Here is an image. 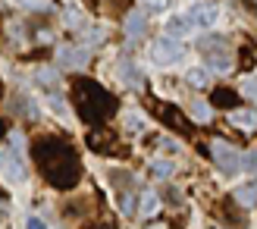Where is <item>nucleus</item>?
I'll return each mask as SVG.
<instances>
[{"instance_id": "13", "label": "nucleus", "mask_w": 257, "mask_h": 229, "mask_svg": "<svg viewBox=\"0 0 257 229\" xmlns=\"http://www.w3.org/2000/svg\"><path fill=\"white\" fill-rule=\"evenodd\" d=\"M88 145H91L94 151H107V154H113V135L110 132H100V129H94L91 135H88Z\"/></svg>"}, {"instance_id": "9", "label": "nucleus", "mask_w": 257, "mask_h": 229, "mask_svg": "<svg viewBox=\"0 0 257 229\" xmlns=\"http://www.w3.org/2000/svg\"><path fill=\"white\" fill-rule=\"evenodd\" d=\"M148 32V16L141 10H128V16H125V35L132 38V41H138V38H145Z\"/></svg>"}, {"instance_id": "8", "label": "nucleus", "mask_w": 257, "mask_h": 229, "mask_svg": "<svg viewBox=\"0 0 257 229\" xmlns=\"http://www.w3.org/2000/svg\"><path fill=\"white\" fill-rule=\"evenodd\" d=\"M157 113L163 117L166 126H173V129H179V132H188L191 129L188 120H185V113L179 110V107H173V104H157Z\"/></svg>"}, {"instance_id": "20", "label": "nucleus", "mask_w": 257, "mask_h": 229, "mask_svg": "<svg viewBox=\"0 0 257 229\" xmlns=\"http://www.w3.org/2000/svg\"><path fill=\"white\" fill-rule=\"evenodd\" d=\"M241 167H248V173H251V176H257V151H251V154L241 157Z\"/></svg>"}, {"instance_id": "24", "label": "nucleus", "mask_w": 257, "mask_h": 229, "mask_svg": "<svg viewBox=\"0 0 257 229\" xmlns=\"http://www.w3.org/2000/svg\"><path fill=\"white\" fill-rule=\"evenodd\" d=\"M22 7H32V10H47L50 4H44V0H19Z\"/></svg>"}, {"instance_id": "18", "label": "nucleus", "mask_w": 257, "mask_h": 229, "mask_svg": "<svg viewBox=\"0 0 257 229\" xmlns=\"http://www.w3.org/2000/svg\"><path fill=\"white\" fill-rule=\"evenodd\" d=\"M157 210H160V198L154 192H145L141 195V217H154Z\"/></svg>"}, {"instance_id": "16", "label": "nucleus", "mask_w": 257, "mask_h": 229, "mask_svg": "<svg viewBox=\"0 0 257 229\" xmlns=\"http://www.w3.org/2000/svg\"><path fill=\"white\" fill-rule=\"evenodd\" d=\"M235 104H238V94H235V91H229V88L213 91V107H229V110H235Z\"/></svg>"}, {"instance_id": "2", "label": "nucleus", "mask_w": 257, "mask_h": 229, "mask_svg": "<svg viewBox=\"0 0 257 229\" xmlns=\"http://www.w3.org/2000/svg\"><path fill=\"white\" fill-rule=\"evenodd\" d=\"M72 100H75V110L85 123H104L116 113V97H113L104 85H97L91 79H79L72 85Z\"/></svg>"}, {"instance_id": "11", "label": "nucleus", "mask_w": 257, "mask_h": 229, "mask_svg": "<svg viewBox=\"0 0 257 229\" xmlns=\"http://www.w3.org/2000/svg\"><path fill=\"white\" fill-rule=\"evenodd\" d=\"M229 123H232L235 129H241V132H254L257 129V113L254 110H232L229 113Z\"/></svg>"}, {"instance_id": "29", "label": "nucleus", "mask_w": 257, "mask_h": 229, "mask_svg": "<svg viewBox=\"0 0 257 229\" xmlns=\"http://www.w3.org/2000/svg\"><path fill=\"white\" fill-rule=\"evenodd\" d=\"M148 229H170L166 223H154V226H148Z\"/></svg>"}, {"instance_id": "12", "label": "nucleus", "mask_w": 257, "mask_h": 229, "mask_svg": "<svg viewBox=\"0 0 257 229\" xmlns=\"http://www.w3.org/2000/svg\"><path fill=\"white\" fill-rule=\"evenodd\" d=\"M191 29H195V25H191L188 16H173L170 22H166V38H173V41H176V38H185Z\"/></svg>"}, {"instance_id": "23", "label": "nucleus", "mask_w": 257, "mask_h": 229, "mask_svg": "<svg viewBox=\"0 0 257 229\" xmlns=\"http://www.w3.org/2000/svg\"><path fill=\"white\" fill-rule=\"evenodd\" d=\"M66 25H69V29H75V25H82V16H79L75 10H69V13H66Z\"/></svg>"}, {"instance_id": "6", "label": "nucleus", "mask_w": 257, "mask_h": 229, "mask_svg": "<svg viewBox=\"0 0 257 229\" xmlns=\"http://www.w3.org/2000/svg\"><path fill=\"white\" fill-rule=\"evenodd\" d=\"M0 173L10 182H22L25 179V160H22V145H13L7 151H0Z\"/></svg>"}, {"instance_id": "4", "label": "nucleus", "mask_w": 257, "mask_h": 229, "mask_svg": "<svg viewBox=\"0 0 257 229\" xmlns=\"http://www.w3.org/2000/svg\"><path fill=\"white\" fill-rule=\"evenodd\" d=\"M210 157L216 160V167H220L226 176L241 173V154L226 142V138H210Z\"/></svg>"}, {"instance_id": "1", "label": "nucleus", "mask_w": 257, "mask_h": 229, "mask_svg": "<svg viewBox=\"0 0 257 229\" xmlns=\"http://www.w3.org/2000/svg\"><path fill=\"white\" fill-rule=\"evenodd\" d=\"M32 157L38 163V170L44 173V179L54 188H72L82 179V163L75 148L66 145L63 138H41L32 148Z\"/></svg>"}, {"instance_id": "27", "label": "nucleus", "mask_w": 257, "mask_h": 229, "mask_svg": "<svg viewBox=\"0 0 257 229\" xmlns=\"http://www.w3.org/2000/svg\"><path fill=\"white\" fill-rule=\"evenodd\" d=\"M195 117H204V120H207V107H204V104H195Z\"/></svg>"}, {"instance_id": "22", "label": "nucleus", "mask_w": 257, "mask_h": 229, "mask_svg": "<svg viewBox=\"0 0 257 229\" xmlns=\"http://www.w3.org/2000/svg\"><path fill=\"white\" fill-rule=\"evenodd\" d=\"M119 207H122V213H132V210H135V195H128V192H125Z\"/></svg>"}, {"instance_id": "7", "label": "nucleus", "mask_w": 257, "mask_h": 229, "mask_svg": "<svg viewBox=\"0 0 257 229\" xmlns=\"http://www.w3.org/2000/svg\"><path fill=\"white\" fill-rule=\"evenodd\" d=\"M88 60H91V54H88V47H82V44H60V50H57L60 69H85Z\"/></svg>"}, {"instance_id": "28", "label": "nucleus", "mask_w": 257, "mask_h": 229, "mask_svg": "<svg viewBox=\"0 0 257 229\" xmlns=\"http://www.w3.org/2000/svg\"><path fill=\"white\" fill-rule=\"evenodd\" d=\"M245 91H248V97H257V85L248 82V85H245Z\"/></svg>"}, {"instance_id": "25", "label": "nucleus", "mask_w": 257, "mask_h": 229, "mask_svg": "<svg viewBox=\"0 0 257 229\" xmlns=\"http://www.w3.org/2000/svg\"><path fill=\"white\" fill-rule=\"evenodd\" d=\"M25 229H44V223L38 217H29V223H25Z\"/></svg>"}, {"instance_id": "30", "label": "nucleus", "mask_w": 257, "mask_h": 229, "mask_svg": "<svg viewBox=\"0 0 257 229\" xmlns=\"http://www.w3.org/2000/svg\"><path fill=\"white\" fill-rule=\"evenodd\" d=\"M4 135H7V123H4V120H0V138H4Z\"/></svg>"}, {"instance_id": "19", "label": "nucleus", "mask_w": 257, "mask_h": 229, "mask_svg": "<svg viewBox=\"0 0 257 229\" xmlns=\"http://www.w3.org/2000/svg\"><path fill=\"white\" fill-rule=\"evenodd\" d=\"M188 82L195 85V88H207V85H210V72H204V69H191V72H188Z\"/></svg>"}, {"instance_id": "5", "label": "nucleus", "mask_w": 257, "mask_h": 229, "mask_svg": "<svg viewBox=\"0 0 257 229\" xmlns=\"http://www.w3.org/2000/svg\"><path fill=\"white\" fill-rule=\"evenodd\" d=\"M182 57H185V47L179 41H173V38H160V41L151 44V60L157 66H176Z\"/></svg>"}, {"instance_id": "26", "label": "nucleus", "mask_w": 257, "mask_h": 229, "mask_svg": "<svg viewBox=\"0 0 257 229\" xmlns=\"http://www.w3.org/2000/svg\"><path fill=\"white\" fill-rule=\"evenodd\" d=\"M160 145H163V148H166V151H173V154H176V151H179V145H176V142H173V138H163V142H160Z\"/></svg>"}, {"instance_id": "21", "label": "nucleus", "mask_w": 257, "mask_h": 229, "mask_svg": "<svg viewBox=\"0 0 257 229\" xmlns=\"http://www.w3.org/2000/svg\"><path fill=\"white\" fill-rule=\"evenodd\" d=\"M145 7L151 13H166V10H170V0H145Z\"/></svg>"}, {"instance_id": "15", "label": "nucleus", "mask_w": 257, "mask_h": 229, "mask_svg": "<svg viewBox=\"0 0 257 229\" xmlns=\"http://www.w3.org/2000/svg\"><path fill=\"white\" fill-rule=\"evenodd\" d=\"M119 79H122L125 85H132V88H138V85H141V75H138V66H135V63H128V60H122V63H119Z\"/></svg>"}, {"instance_id": "31", "label": "nucleus", "mask_w": 257, "mask_h": 229, "mask_svg": "<svg viewBox=\"0 0 257 229\" xmlns=\"http://www.w3.org/2000/svg\"><path fill=\"white\" fill-rule=\"evenodd\" d=\"M0 94H4V82H0Z\"/></svg>"}, {"instance_id": "3", "label": "nucleus", "mask_w": 257, "mask_h": 229, "mask_svg": "<svg viewBox=\"0 0 257 229\" xmlns=\"http://www.w3.org/2000/svg\"><path fill=\"white\" fill-rule=\"evenodd\" d=\"M201 57L213 72H229L232 69V50H229L226 38H204L201 41Z\"/></svg>"}, {"instance_id": "17", "label": "nucleus", "mask_w": 257, "mask_h": 229, "mask_svg": "<svg viewBox=\"0 0 257 229\" xmlns=\"http://www.w3.org/2000/svg\"><path fill=\"white\" fill-rule=\"evenodd\" d=\"M235 201L241 207H254L257 204V185H241L238 192H235Z\"/></svg>"}, {"instance_id": "14", "label": "nucleus", "mask_w": 257, "mask_h": 229, "mask_svg": "<svg viewBox=\"0 0 257 229\" xmlns=\"http://www.w3.org/2000/svg\"><path fill=\"white\" fill-rule=\"evenodd\" d=\"M173 160H163V157H157V160H151V176L154 179H160V182H166L173 176Z\"/></svg>"}, {"instance_id": "10", "label": "nucleus", "mask_w": 257, "mask_h": 229, "mask_svg": "<svg viewBox=\"0 0 257 229\" xmlns=\"http://www.w3.org/2000/svg\"><path fill=\"white\" fill-rule=\"evenodd\" d=\"M216 16H220V10H216L213 4H201V7H195L191 10V25H198V29H210V25L216 22Z\"/></svg>"}]
</instances>
